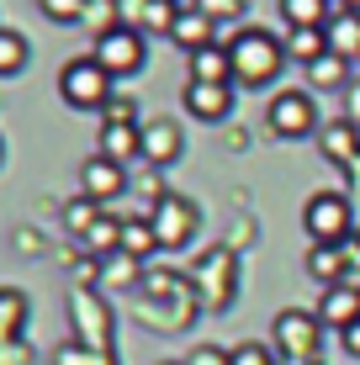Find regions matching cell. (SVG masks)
<instances>
[{
    "label": "cell",
    "instance_id": "13",
    "mask_svg": "<svg viewBox=\"0 0 360 365\" xmlns=\"http://www.w3.org/2000/svg\"><path fill=\"white\" fill-rule=\"evenodd\" d=\"M185 111L196 122H222L233 111V85H185Z\"/></svg>",
    "mask_w": 360,
    "mask_h": 365
},
{
    "label": "cell",
    "instance_id": "30",
    "mask_svg": "<svg viewBox=\"0 0 360 365\" xmlns=\"http://www.w3.org/2000/svg\"><path fill=\"white\" fill-rule=\"evenodd\" d=\"M143 292H148V297H180L185 281H180L175 270H148V275H143Z\"/></svg>",
    "mask_w": 360,
    "mask_h": 365
},
{
    "label": "cell",
    "instance_id": "34",
    "mask_svg": "<svg viewBox=\"0 0 360 365\" xmlns=\"http://www.w3.org/2000/svg\"><path fill=\"white\" fill-rule=\"evenodd\" d=\"M339 344H344V355H355V360H360V323H350V329L339 334Z\"/></svg>",
    "mask_w": 360,
    "mask_h": 365
},
{
    "label": "cell",
    "instance_id": "29",
    "mask_svg": "<svg viewBox=\"0 0 360 365\" xmlns=\"http://www.w3.org/2000/svg\"><path fill=\"white\" fill-rule=\"evenodd\" d=\"M228 365H276V344L244 339V344H233V349H228Z\"/></svg>",
    "mask_w": 360,
    "mask_h": 365
},
{
    "label": "cell",
    "instance_id": "10",
    "mask_svg": "<svg viewBox=\"0 0 360 365\" xmlns=\"http://www.w3.org/2000/svg\"><path fill=\"white\" fill-rule=\"evenodd\" d=\"M318 318H324V329H350V323H360V286L350 281H339V286H329L324 302H318Z\"/></svg>",
    "mask_w": 360,
    "mask_h": 365
},
{
    "label": "cell",
    "instance_id": "6",
    "mask_svg": "<svg viewBox=\"0 0 360 365\" xmlns=\"http://www.w3.org/2000/svg\"><path fill=\"white\" fill-rule=\"evenodd\" d=\"M154 233H159V249H185L196 238V201H185L175 191H154Z\"/></svg>",
    "mask_w": 360,
    "mask_h": 365
},
{
    "label": "cell",
    "instance_id": "8",
    "mask_svg": "<svg viewBox=\"0 0 360 365\" xmlns=\"http://www.w3.org/2000/svg\"><path fill=\"white\" fill-rule=\"evenodd\" d=\"M196 286H202V297H207V312H228V302H233V255L228 249H212V255L202 259Z\"/></svg>",
    "mask_w": 360,
    "mask_h": 365
},
{
    "label": "cell",
    "instance_id": "3",
    "mask_svg": "<svg viewBox=\"0 0 360 365\" xmlns=\"http://www.w3.org/2000/svg\"><path fill=\"white\" fill-rule=\"evenodd\" d=\"M302 228H307L313 244H350L360 222H355V207H350L344 191H318L302 207Z\"/></svg>",
    "mask_w": 360,
    "mask_h": 365
},
{
    "label": "cell",
    "instance_id": "5",
    "mask_svg": "<svg viewBox=\"0 0 360 365\" xmlns=\"http://www.w3.org/2000/svg\"><path fill=\"white\" fill-rule=\"evenodd\" d=\"M91 58H96L106 74H138V69H143V32H138V27H122V21H111V27L96 37Z\"/></svg>",
    "mask_w": 360,
    "mask_h": 365
},
{
    "label": "cell",
    "instance_id": "28",
    "mask_svg": "<svg viewBox=\"0 0 360 365\" xmlns=\"http://www.w3.org/2000/svg\"><path fill=\"white\" fill-rule=\"evenodd\" d=\"M37 11H43L53 27H74V21L91 11V0H37Z\"/></svg>",
    "mask_w": 360,
    "mask_h": 365
},
{
    "label": "cell",
    "instance_id": "33",
    "mask_svg": "<svg viewBox=\"0 0 360 365\" xmlns=\"http://www.w3.org/2000/svg\"><path fill=\"white\" fill-rule=\"evenodd\" d=\"M185 365H228V349L202 344V349H191V360H185Z\"/></svg>",
    "mask_w": 360,
    "mask_h": 365
},
{
    "label": "cell",
    "instance_id": "18",
    "mask_svg": "<svg viewBox=\"0 0 360 365\" xmlns=\"http://www.w3.org/2000/svg\"><path fill=\"white\" fill-rule=\"evenodd\" d=\"M191 80L196 85H233V53L228 48H202V53H191Z\"/></svg>",
    "mask_w": 360,
    "mask_h": 365
},
{
    "label": "cell",
    "instance_id": "40",
    "mask_svg": "<svg viewBox=\"0 0 360 365\" xmlns=\"http://www.w3.org/2000/svg\"><path fill=\"white\" fill-rule=\"evenodd\" d=\"M165 365H175V360H165Z\"/></svg>",
    "mask_w": 360,
    "mask_h": 365
},
{
    "label": "cell",
    "instance_id": "9",
    "mask_svg": "<svg viewBox=\"0 0 360 365\" xmlns=\"http://www.w3.org/2000/svg\"><path fill=\"white\" fill-rule=\"evenodd\" d=\"M122 191H128V165H111V159H101V154H91L80 165V196L111 201V196H122Z\"/></svg>",
    "mask_w": 360,
    "mask_h": 365
},
{
    "label": "cell",
    "instance_id": "21",
    "mask_svg": "<svg viewBox=\"0 0 360 365\" xmlns=\"http://www.w3.org/2000/svg\"><path fill=\"white\" fill-rule=\"evenodd\" d=\"M329 53V32L324 27H287V58L297 64H318Z\"/></svg>",
    "mask_w": 360,
    "mask_h": 365
},
{
    "label": "cell",
    "instance_id": "26",
    "mask_svg": "<svg viewBox=\"0 0 360 365\" xmlns=\"http://www.w3.org/2000/svg\"><path fill=\"white\" fill-rule=\"evenodd\" d=\"M80 244L91 249V255H122V222H117V217H101L91 233L80 238Z\"/></svg>",
    "mask_w": 360,
    "mask_h": 365
},
{
    "label": "cell",
    "instance_id": "19",
    "mask_svg": "<svg viewBox=\"0 0 360 365\" xmlns=\"http://www.w3.org/2000/svg\"><path fill=\"white\" fill-rule=\"evenodd\" d=\"M329 53H339V58H360V11H334L329 16Z\"/></svg>",
    "mask_w": 360,
    "mask_h": 365
},
{
    "label": "cell",
    "instance_id": "2",
    "mask_svg": "<svg viewBox=\"0 0 360 365\" xmlns=\"http://www.w3.org/2000/svg\"><path fill=\"white\" fill-rule=\"evenodd\" d=\"M270 344H276V355H287L292 365L318 360V344H324V318H318V312H307V307L276 312V323H270Z\"/></svg>",
    "mask_w": 360,
    "mask_h": 365
},
{
    "label": "cell",
    "instance_id": "25",
    "mask_svg": "<svg viewBox=\"0 0 360 365\" xmlns=\"http://www.w3.org/2000/svg\"><path fill=\"white\" fill-rule=\"evenodd\" d=\"M21 69H27V37L0 27V80H11V74H21Z\"/></svg>",
    "mask_w": 360,
    "mask_h": 365
},
{
    "label": "cell",
    "instance_id": "36",
    "mask_svg": "<svg viewBox=\"0 0 360 365\" xmlns=\"http://www.w3.org/2000/svg\"><path fill=\"white\" fill-rule=\"evenodd\" d=\"M339 6H344V11H360V0H339Z\"/></svg>",
    "mask_w": 360,
    "mask_h": 365
},
{
    "label": "cell",
    "instance_id": "23",
    "mask_svg": "<svg viewBox=\"0 0 360 365\" xmlns=\"http://www.w3.org/2000/svg\"><path fill=\"white\" fill-rule=\"evenodd\" d=\"M154 249H159L154 222H148V217H122V255H128V259H143V255H154Z\"/></svg>",
    "mask_w": 360,
    "mask_h": 365
},
{
    "label": "cell",
    "instance_id": "31",
    "mask_svg": "<svg viewBox=\"0 0 360 365\" xmlns=\"http://www.w3.org/2000/svg\"><path fill=\"white\" fill-rule=\"evenodd\" d=\"M196 11H207L212 21H239L244 16V0H196Z\"/></svg>",
    "mask_w": 360,
    "mask_h": 365
},
{
    "label": "cell",
    "instance_id": "35",
    "mask_svg": "<svg viewBox=\"0 0 360 365\" xmlns=\"http://www.w3.org/2000/svg\"><path fill=\"white\" fill-rule=\"evenodd\" d=\"M344 96H350V101H344V117H350L355 128H360V80H355V85H350V91H344Z\"/></svg>",
    "mask_w": 360,
    "mask_h": 365
},
{
    "label": "cell",
    "instance_id": "11",
    "mask_svg": "<svg viewBox=\"0 0 360 365\" xmlns=\"http://www.w3.org/2000/svg\"><path fill=\"white\" fill-rule=\"evenodd\" d=\"M101 159L111 165H128V159L143 154V128L138 122H101V148H96Z\"/></svg>",
    "mask_w": 360,
    "mask_h": 365
},
{
    "label": "cell",
    "instance_id": "7",
    "mask_svg": "<svg viewBox=\"0 0 360 365\" xmlns=\"http://www.w3.org/2000/svg\"><path fill=\"white\" fill-rule=\"evenodd\" d=\"M265 122H270V133H276V138H307L318 128V106H313V96H307V91H281V96H270Z\"/></svg>",
    "mask_w": 360,
    "mask_h": 365
},
{
    "label": "cell",
    "instance_id": "27",
    "mask_svg": "<svg viewBox=\"0 0 360 365\" xmlns=\"http://www.w3.org/2000/svg\"><path fill=\"white\" fill-rule=\"evenodd\" d=\"M64 222H69V233L74 238H85L96 228V222H101V201H91V196H74L69 207H64Z\"/></svg>",
    "mask_w": 360,
    "mask_h": 365
},
{
    "label": "cell",
    "instance_id": "16",
    "mask_svg": "<svg viewBox=\"0 0 360 365\" xmlns=\"http://www.w3.org/2000/svg\"><path fill=\"white\" fill-rule=\"evenodd\" d=\"M307 275H313L318 286H339L344 275H350V255H344V244H313L307 249Z\"/></svg>",
    "mask_w": 360,
    "mask_h": 365
},
{
    "label": "cell",
    "instance_id": "17",
    "mask_svg": "<svg viewBox=\"0 0 360 365\" xmlns=\"http://www.w3.org/2000/svg\"><path fill=\"white\" fill-rule=\"evenodd\" d=\"M180 128H175V122H165V117H159V122H143V159H148V165H175V159H180Z\"/></svg>",
    "mask_w": 360,
    "mask_h": 365
},
{
    "label": "cell",
    "instance_id": "4",
    "mask_svg": "<svg viewBox=\"0 0 360 365\" xmlns=\"http://www.w3.org/2000/svg\"><path fill=\"white\" fill-rule=\"evenodd\" d=\"M58 96H64V106H74V111H101L111 101V74L96 64V58H69V64L58 69Z\"/></svg>",
    "mask_w": 360,
    "mask_h": 365
},
{
    "label": "cell",
    "instance_id": "37",
    "mask_svg": "<svg viewBox=\"0 0 360 365\" xmlns=\"http://www.w3.org/2000/svg\"><path fill=\"white\" fill-rule=\"evenodd\" d=\"M170 6H191V0H170Z\"/></svg>",
    "mask_w": 360,
    "mask_h": 365
},
{
    "label": "cell",
    "instance_id": "24",
    "mask_svg": "<svg viewBox=\"0 0 360 365\" xmlns=\"http://www.w3.org/2000/svg\"><path fill=\"white\" fill-rule=\"evenodd\" d=\"M334 6L329 0H281V21L287 27H329Z\"/></svg>",
    "mask_w": 360,
    "mask_h": 365
},
{
    "label": "cell",
    "instance_id": "38",
    "mask_svg": "<svg viewBox=\"0 0 360 365\" xmlns=\"http://www.w3.org/2000/svg\"><path fill=\"white\" fill-rule=\"evenodd\" d=\"M0 159H6V143H0Z\"/></svg>",
    "mask_w": 360,
    "mask_h": 365
},
{
    "label": "cell",
    "instance_id": "22",
    "mask_svg": "<svg viewBox=\"0 0 360 365\" xmlns=\"http://www.w3.org/2000/svg\"><path fill=\"white\" fill-rule=\"evenodd\" d=\"M307 80H313V91H350V58L339 53H324L318 64H307Z\"/></svg>",
    "mask_w": 360,
    "mask_h": 365
},
{
    "label": "cell",
    "instance_id": "15",
    "mask_svg": "<svg viewBox=\"0 0 360 365\" xmlns=\"http://www.w3.org/2000/svg\"><path fill=\"white\" fill-rule=\"evenodd\" d=\"M180 6H170V0H128V11H122V27H138V32H165L175 27Z\"/></svg>",
    "mask_w": 360,
    "mask_h": 365
},
{
    "label": "cell",
    "instance_id": "32",
    "mask_svg": "<svg viewBox=\"0 0 360 365\" xmlns=\"http://www.w3.org/2000/svg\"><path fill=\"white\" fill-rule=\"evenodd\" d=\"M101 117L106 122H138V101H133V96H111L101 106Z\"/></svg>",
    "mask_w": 360,
    "mask_h": 365
},
{
    "label": "cell",
    "instance_id": "39",
    "mask_svg": "<svg viewBox=\"0 0 360 365\" xmlns=\"http://www.w3.org/2000/svg\"><path fill=\"white\" fill-rule=\"evenodd\" d=\"M355 244H360V228H355Z\"/></svg>",
    "mask_w": 360,
    "mask_h": 365
},
{
    "label": "cell",
    "instance_id": "12",
    "mask_svg": "<svg viewBox=\"0 0 360 365\" xmlns=\"http://www.w3.org/2000/svg\"><path fill=\"white\" fill-rule=\"evenodd\" d=\"M212 32H217V21L207 11H196V0H191V6H180L175 27H170V43H180L185 53H202V48H212Z\"/></svg>",
    "mask_w": 360,
    "mask_h": 365
},
{
    "label": "cell",
    "instance_id": "14",
    "mask_svg": "<svg viewBox=\"0 0 360 365\" xmlns=\"http://www.w3.org/2000/svg\"><path fill=\"white\" fill-rule=\"evenodd\" d=\"M318 148H324V159H329V165L355 170V165H360V128H355L350 117H344V122H329L324 138H318Z\"/></svg>",
    "mask_w": 360,
    "mask_h": 365
},
{
    "label": "cell",
    "instance_id": "1",
    "mask_svg": "<svg viewBox=\"0 0 360 365\" xmlns=\"http://www.w3.org/2000/svg\"><path fill=\"white\" fill-rule=\"evenodd\" d=\"M228 53H233V85H250V91H259V85H270L281 69H287V43H276L270 32H239L228 43Z\"/></svg>",
    "mask_w": 360,
    "mask_h": 365
},
{
    "label": "cell",
    "instance_id": "20",
    "mask_svg": "<svg viewBox=\"0 0 360 365\" xmlns=\"http://www.w3.org/2000/svg\"><path fill=\"white\" fill-rule=\"evenodd\" d=\"M27 329V292L16 286H0V349H11Z\"/></svg>",
    "mask_w": 360,
    "mask_h": 365
}]
</instances>
